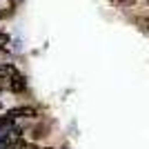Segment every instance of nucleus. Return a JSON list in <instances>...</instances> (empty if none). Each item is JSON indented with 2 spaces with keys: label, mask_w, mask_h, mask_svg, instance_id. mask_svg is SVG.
Here are the masks:
<instances>
[{
  "label": "nucleus",
  "mask_w": 149,
  "mask_h": 149,
  "mask_svg": "<svg viewBox=\"0 0 149 149\" xmlns=\"http://www.w3.org/2000/svg\"><path fill=\"white\" fill-rule=\"evenodd\" d=\"M9 116H13V118H33L36 109L33 107H13L11 111H9Z\"/></svg>",
  "instance_id": "f257e3e1"
},
{
  "label": "nucleus",
  "mask_w": 149,
  "mask_h": 149,
  "mask_svg": "<svg viewBox=\"0 0 149 149\" xmlns=\"http://www.w3.org/2000/svg\"><path fill=\"white\" fill-rule=\"evenodd\" d=\"M47 149H51V147H47Z\"/></svg>",
  "instance_id": "39448f33"
},
{
  "label": "nucleus",
  "mask_w": 149,
  "mask_h": 149,
  "mask_svg": "<svg viewBox=\"0 0 149 149\" xmlns=\"http://www.w3.org/2000/svg\"><path fill=\"white\" fill-rule=\"evenodd\" d=\"M9 89H11V91H25V89H27L25 76L20 74V71H18V74H16V76H13L11 80H9Z\"/></svg>",
  "instance_id": "f03ea898"
},
{
  "label": "nucleus",
  "mask_w": 149,
  "mask_h": 149,
  "mask_svg": "<svg viewBox=\"0 0 149 149\" xmlns=\"http://www.w3.org/2000/svg\"><path fill=\"white\" fill-rule=\"evenodd\" d=\"M13 116H9V113H7V116H2V118H0V129H7V127H11L13 125Z\"/></svg>",
  "instance_id": "7ed1b4c3"
},
{
  "label": "nucleus",
  "mask_w": 149,
  "mask_h": 149,
  "mask_svg": "<svg viewBox=\"0 0 149 149\" xmlns=\"http://www.w3.org/2000/svg\"><path fill=\"white\" fill-rule=\"evenodd\" d=\"M22 149H38V147H36V145H27L25 143V147H22Z\"/></svg>",
  "instance_id": "20e7f679"
},
{
  "label": "nucleus",
  "mask_w": 149,
  "mask_h": 149,
  "mask_svg": "<svg viewBox=\"0 0 149 149\" xmlns=\"http://www.w3.org/2000/svg\"><path fill=\"white\" fill-rule=\"evenodd\" d=\"M147 2H149V0H147Z\"/></svg>",
  "instance_id": "423d86ee"
}]
</instances>
